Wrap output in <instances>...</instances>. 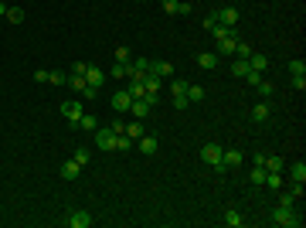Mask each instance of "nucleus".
Listing matches in <instances>:
<instances>
[{"label": "nucleus", "instance_id": "33", "mask_svg": "<svg viewBox=\"0 0 306 228\" xmlns=\"http://www.w3.org/2000/svg\"><path fill=\"white\" fill-rule=\"evenodd\" d=\"M116 150H133V140H130V137H126V133H119V137H116Z\"/></svg>", "mask_w": 306, "mask_h": 228}, {"label": "nucleus", "instance_id": "6", "mask_svg": "<svg viewBox=\"0 0 306 228\" xmlns=\"http://www.w3.org/2000/svg\"><path fill=\"white\" fill-rule=\"evenodd\" d=\"M215 21L225 24V27H235V24H238V10H235V7H218V10H215Z\"/></svg>", "mask_w": 306, "mask_h": 228}, {"label": "nucleus", "instance_id": "9", "mask_svg": "<svg viewBox=\"0 0 306 228\" xmlns=\"http://www.w3.org/2000/svg\"><path fill=\"white\" fill-rule=\"evenodd\" d=\"M85 82H88L92 89H99V85L106 82V72H102L99 65H85Z\"/></svg>", "mask_w": 306, "mask_h": 228}, {"label": "nucleus", "instance_id": "8", "mask_svg": "<svg viewBox=\"0 0 306 228\" xmlns=\"http://www.w3.org/2000/svg\"><path fill=\"white\" fill-rule=\"evenodd\" d=\"M130 106H133V95H130L126 89H119V92L112 95V109H116V113H130Z\"/></svg>", "mask_w": 306, "mask_h": 228}, {"label": "nucleus", "instance_id": "35", "mask_svg": "<svg viewBox=\"0 0 306 228\" xmlns=\"http://www.w3.org/2000/svg\"><path fill=\"white\" fill-rule=\"evenodd\" d=\"M48 82H55V85H68V75H65V72H48Z\"/></svg>", "mask_w": 306, "mask_h": 228}, {"label": "nucleus", "instance_id": "30", "mask_svg": "<svg viewBox=\"0 0 306 228\" xmlns=\"http://www.w3.org/2000/svg\"><path fill=\"white\" fill-rule=\"evenodd\" d=\"M248 181H252V184L259 187V184L265 181V167H259V163H252V174H248Z\"/></svg>", "mask_w": 306, "mask_h": 228}, {"label": "nucleus", "instance_id": "37", "mask_svg": "<svg viewBox=\"0 0 306 228\" xmlns=\"http://www.w3.org/2000/svg\"><path fill=\"white\" fill-rule=\"evenodd\" d=\"M255 89H259V95H262V99H269V95H272V82H265V78H262Z\"/></svg>", "mask_w": 306, "mask_h": 228}, {"label": "nucleus", "instance_id": "36", "mask_svg": "<svg viewBox=\"0 0 306 228\" xmlns=\"http://www.w3.org/2000/svg\"><path fill=\"white\" fill-rule=\"evenodd\" d=\"M208 31H211V38H215V41H221V38L228 34V27H225V24H215V27H208Z\"/></svg>", "mask_w": 306, "mask_h": 228}, {"label": "nucleus", "instance_id": "19", "mask_svg": "<svg viewBox=\"0 0 306 228\" xmlns=\"http://www.w3.org/2000/svg\"><path fill=\"white\" fill-rule=\"evenodd\" d=\"M252 72V65H248V58H235V65H231V75L235 78H245Z\"/></svg>", "mask_w": 306, "mask_h": 228}, {"label": "nucleus", "instance_id": "31", "mask_svg": "<svg viewBox=\"0 0 306 228\" xmlns=\"http://www.w3.org/2000/svg\"><path fill=\"white\" fill-rule=\"evenodd\" d=\"M225 225H228V228H238V225H241V215H238V208H228V211H225Z\"/></svg>", "mask_w": 306, "mask_h": 228}, {"label": "nucleus", "instance_id": "7", "mask_svg": "<svg viewBox=\"0 0 306 228\" xmlns=\"http://www.w3.org/2000/svg\"><path fill=\"white\" fill-rule=\"evenodd\" d=\"M147 75V72H143ZM143 75H130V82H126V92L133 95V99H143L147 95V85H143Z\"/></svg>", "mask_w": 306, "mask_h": 228}, {"label": "nucleus", "instance_id": "10", "mask_svg": "<svg viewBox=\"0 0 306 228\" xmlns=\"http://www.w3.org/2000/svg\"><path fill=\"white\" fill-rule=\"evenodd\" d=\"M92 222H95V218H92L88 211H72V215H68V225L72 228H92Z\"/></svg>", "mask_w": 306, "mask_h": 228}, {"label": "nucleus", "instance_id": "5", "mask_svg": "<svg viewBox=\"0 0 306 228\" xmlns=\"http://www.w3.org/2000/svg\"><path fill=\"white\" fill-rule=\"evenodd\" d=\"M95 147L99 150H116V133L106 126V130H95Z\"/></svg>", "mask_w": 306, "mask_h": 228}, {"label": "nucleus", "instance_id": "13", "mask_svg": "<svg viewBox=\"0 0 306 228\" xmlns=\"http://www.w3.org/2000/svg\"><path fill=\"white\" fill-rule=\"evenodd\" d=\"M197 65H201L204 72H215V68H218V55H215V51H201V55H197Z\"/></svg>", "mask_w": 306, "mask_h": 228}, {"label": "nucleus", "instance_id": "24", "mask_svg": "<svg viewBox=\"0 0 306 228\" xmlns=\"http://www.w3.org/2000/svg\"><path fill=\"white\" fill-rule=\"evenodd\" d=\"M187 85H191L187 78H174L170 75V92H174V95H187Z\"/></svg>", "mask_w": 306, "mask_h": 228}, {"label": "nucleus", "instance_id": "40", "mask_svg": "<svg viewBox=\"0 0 306 228\" xmlns=\"http://www.w3.org/2000/svg\"><path fill=\"white\" fill-rule=\"evenodd\" d=\"M109 130L119 137V133H126V123H123V119H112V123H109Z\"/></svg>", "mask_w": 306, "mask_h": 228}, {"label": "nucleus", "instance_id": "32", "mask_svg": "<svg viewBox=\"0 0 306 228\" xmlns=\"http://www.w3.org/2000/svg\"><path fill=\"white\" fill-rule=\"evenodd\" d=\"M187 99H191V102H201V99H204V89H201V85H187Z\"/></svg>", "mask_w": 306, "mask_h": 228}, {"label": "nucleus", "instance_id": "17", "mask_svg": "<svg viewBox=\"0 0 306 228\" xmlns=\"http://www.w3.org/2000/svg\"><path fill=\"white\" fill-rule=\"evenodd\" d=\"M269 109H272L269 102H255V106H252V119H255V123H265V119H269Z\"/></svg>", "mask_w": 306, "mask_h": 228}, {"label": "nucleus", "instance_id": "25", "mask_svg": "<svg viewBox=\"0 0 306 228\" xmlns=\"http://www.w3.org/2000/svg\"><path fill=\"white\" fill-rule=\"evenodd\" d=\"M112 58H116V62H119V65H126V62H133V51H130V48H126V45H119V48H116V51H112Z\"/></svg>", "mask_w": 306, "mask_h": 228}, {"label": "nucleus", "instance_id": "45", "mask_svg": "<svg viewBox=\"0 0 306 228\" xmlns=\"http://www.w3.org/2000/svg\"><path fill=\"white\" fill-rule=\"evenodd\" d=\"M293 89L303 92V89H306V75H293Z\"/></svg>", "mask_w": 306, "mask_h": 228}, {"label": "nucleus", "instance_id": "43", "mask_svg": "<svg viewBox=\"0 0 306 228\" xmlns=\"http://www.w3.org/2000/svg\"><path fill=\"white\" fill-rule=\"evenodd\" d=\"M75 160L85 167V163H88V150H85V147H78V150H75Z\"/></svg>", "mask_w": 306, "mask_h": 228}, {"label": "nucleus", "instance_id": "4", "mask_svg": "<svg viewBox=\"0 0 306 228\" xmlns=\"http://www.w3.org/2000/svg\"><path fill=\"white\" fill-rule=\"evenodd\" d=\"M241 38H238V27H228V34L218 41V55H235V45H238Z\"/></svg>", "mask_w": 306, "mask_h": 228}, {"label": "nucleus", "instance_id": "12", "mask_svg": "<svg viewBox=\"0 0 306 228\" xmlns=\"http://www.w3.org/2000/svg\"><path fill=\"white\" fill-rule=\"evenodd\" d=\"M286 170H289V181L293 184H303L306 181V163L300 160V163H286Z\"/></svg>", "mask_w": 306, "mask_h": 228}, {"label": "nucleus", "instance_id": "28", "mask_svg": "<svg viewBox=\"0 0 306 228\" xmlns=\"http://www.w3.org/2000/svg\"><path fill=\"white\" fill-rule=\"evenodd\" d=\"M68 85H72V89H75L78 95H82V92H85V85H88V82H85V75H78V72H72V75H68Z\"/></svg>", "mask_w": 306, "mask_h": 228}, {"label": "nucleus", "instance_id": "3", "mask_svg": "<svg viewBox=\"0 0 306 228\" xmlns=\"http://www.w3.org/2000/svg\"><path fill=\"white\" fill-rule=\"evenodd\" d=\"M62 116L68 119V126H72V130H78V119H82V102H78V99L65 102V106H62Z\"/></svg>", "mask_w": 306, "mask_h": 228}, {"label": "nucleus", "instance_id": "15", "mask_svg": "<svg viewBox=\"0 0 306 228\" xmlns=\"http://www.w3.org/2000/svg\"><path fill=\"white\" fill-rule=\"evenodd\" d=\"M269 191H283V174L279 170H265V181H262Z\"/></svg>", "mask_w": 306, "mask_h": 228}, {"label": "nucleus", "instance_id": "1", "mask_svg": "<svg viewBox=\"0 0 306 228\" xmlns=\"http://www.w3.org/2000/svg\"><path fill=\"white\" fill-rule=\"evenodd\" d=\"M272 222L283 225V228H300L303 225V215H300L296 208H283V205H276V208H272Z\"/></svg>", "mask_w": 306, "mask_h": 228}, {"label": "nucleus", "instance_id": "21", "mask_svg": "<svg viewBox=\"0 0 306 228\" xmlns=\"http://www.w3.org/2000/svg\"><path fill=\"white\" fill-rule=\"evenodd\" d=\"M150 72H156L160 78H170L174 75V65L170 62H150Z\"/></svg>", "mask_w": 306, "mask_h": 228}, {"label": "nucleus", "instance_id": "26", "mask_svg": "<svg viewBox=\"0 0 306 228\" xmlns=\"http://www.w3.org/2000/svg\"><path fill=\"white\" fill-rule=\"evenodd\" d=\"M262 167H265V170H279V174H283V170H286V160H283V157H265V163H262Z\"/></svg>", "mask_w": 306, "mask_h": 228}, {"label": "nucleus", "instance_id": "22", "mask_svg": "<svg viewBox=\"0 0 306 228\" xmlns=\"http://www.w3.org/2000/svg\"><path fill=\"white\" fill-rule=\"evenodd\" d=\"M248 65H252L255 72H265V68H269V58H265V55H255V51H252V55H248Z\"/></svg>", "mask_w": 306, "mask_h": 228}, {"label": "nucleus", "instance_id": "14", "mask_svg": "<svg viewBox=\"0 0 306 228\" xmlns=\"http://www.w3.org/2000/svg\"><path fill=\"white\" fill-rule=\"evenodd\" d=\"M143 85H147V92H150V95H160V85H163V78L156 75V72H147V75H143Z\"/></svg>", "mask_w": 306, "mask_h": 228}, {"label": "nucleus", "instance_id": "2", "mask_svg": "<svg viewBox=\"0 0 306 228\" xmlns=\"http://www.w3.org/2000/svg\"><path fill=\"white\" fill-rule=\"evenodd\" d=\"M221 157H225V150H221L218 143H204V147H201V160L211 163L218 174H225V160H221Z\"/></svg>", "mask_w": 306, "mask_h": 228}, {"label": "nucleus", "instance_id": "39", "mask_svg": "<svg viewBox=\"0 0 306 228\" xmlns=\"http://www.w3.org/2000/svg\"><path fill=\"white\" fill-rule=\"evenodd\" d=\"M187 106H191L187 95H174V109H187Z\"/></svg>", "mask_w": 306, "mask_h": 228}, {"label": "nucleus", "instance_id": "20", "mask_svg": "<svg viewBox=\"0 0 306 228\" xmlns=\"http://www.w3.org/2000/svg\"><path fill=\"white\" fill-rule=\"evenodd\" d=\"M136 143H140V153H147V157H153V153H156V137H147V133H143Z\"/></svg>", "mask_w": 306, "mask_h": 228}, {"label": "nucleus", "instance_id": "47", "mask_svg": "<svg viewBox=\"0 0 306 228\" xmlns=\"http://www.w3.org/2000/svg\"><path fill=\"white\" fill-rule=\"evenodd\" d=\"M3 14H7V3H3V0H0V17H3Z\"/></svg>", "mask_w": 306, "mask_h": 228}, {"label": "nucleus", "instance_id": "38", "mask_svg": "<svg viewBox=\"0 0 306 228\" xmlns=\"http://www.w3.org/2000/svg\"><path fill=\"white\" fill-rule=\"evenodd\" d=\"M235 55H238V58H248V55H252V48H248L245 41H238V45H235Z\"/></svg>", "mask_w": 306, "mask_h": 228}, {"label": "nucleus", "instance_id": "27", "mask_svg": "<svg viewBox=\"0 0 306 228\" xmlns=\"http://www.w3.org/2000/svg\"><path fill=\"white\" fill-rule=\"evenodd\" d=\"M221 160H225V167H238L245 157H241V150H225V157H221Z\"/></svg>", "mask_w": 306, "mask_h": 228}, {"label": "nucleus", "instance_id": "16", "mask_svg": "<svg viewBox=\"0 0 306 228\" xmlns=\"http://www.w3.org/2000/svg\"><path fill=\"white\" fill-rule=\"evenodd\" d=\"M150 102H147V99H133V106H130V113H133V116H136V119H143V116H150Z\"/></svg>", "mask_w": 306, "mask_h": 228}, {"label": "nucleus", "instance_id": "11", "mask_svg": "<svg viewBox=\"0 0 306 228\" xmlns=\"http://www.w3.org/2000/svg\"><path fill=\"white\" fill-rule=\"evenodd\" d=\"M78 174H82V163H78L75 157H72V160H65V163H62V181H75Z\"/></svg>", "mask_w": 306, "mask_h": 228}, {"label": "nucleus", "instance_id": "18", "mask_svg": "<svg viewBox=\"0 0 306 228\" xmlns=\"http://www.w3.org/2000/svg\"><path fill=\"white\" fill-rule=\"evenodd\" d=\"M143 133H147V130H143V119H133V123H126V137H130L133 143H136Z\"/></svg>", "mask_w": 306, "mask_h": 228}, {"label": "nucleus", "instance_id": "44", "mask_svg": "<svg viewBox=\"0 0 306 228\" xmlns=\"http://www.w3.org/2000/svg\"><path fill=\"white\" fill-rule=\"evenodd\" d=\"M177 14L187 17V14H191V0H180V3H177Z\"/></svg>", "mask_w": 306, "mask_h": 228}, {"label": "nucleus", "instance_id": "46", "mask_svg": "<svg viewBox=\"0 0 306 228\" xmlns=\"http://www.w3.org/2000/svg\"><path fill=\"white\" fill-rule=\"evenodd\" d=\"M177 3H180V0H163V10H167V14H177Z\"/></svg>", "mask_w": 306, "mask_h": 228}, {"label": "nucleus", "instance_id": "34", "mask_svg": "<svg viewBox=\"0 0 306 228\" xmlns=\"http://www.w3.org/2000/svg\"><path fill=\"white\" fill-rule=\"evenodd\" d=\"M289 72H293V75H306V62L303 58H293V62H289Z\"/></svg>", "mask_w": 306, "mask_h": 228}, {"label": "nucleus", "instance_id": "42", "mask_svg": "<svg viewBox=\"0 0 306 228\" xmlns=\"http://www.w3.org/2000/svg\"><path fill=\"white\" fill-rule=\"evenodd\" d=\"M245 82H248V85H259V82H262V72H255V68H252V72L245 75Z\"/></svg>", "mask_w": 306, "mask_h": 228}, {"label": "nucleus", "instance_id": "41", "mask_svg": "<svg viewBox=\"0 0 306 228\" xmlns=\"http://www.w3.org/2000/svg\"><path fill=\"white\" fill-rule=\"evenodd\" d=\"M109 75H112V78H126V65H119V62H116V65H112V72H109Z\"/></svg>", "mask_w": 306, "mask_h": 228}, {"label": "nucleus", "instance_id": "29", "mask_svg": "<svg viewBox=\"0 0 306 228\" xmlns=\"http://www.w3.org/2000/svg\"><path fill=\"white\" fill-rule=\"evenodd\" d=\"M3 17H7L10 24H24V10H21V7H7V14H3Z\"/></svg>", "mask_w": 306, "mask_h": 228}, {"label": "nucleus", "instance_id": "23", "mask_svg": "<svg viewBox=\"0 0 306 228\" xmlns=\"http://www.w3.org/2000/svg\"><path fill=\"white\" fill-rule=\"evenodd\" d=\"M78 130H85V133H95V130H99V119L82 113V119H78Z\"/></svg>", "mask_w": 306, "mask_h": 228}]
</instances>
